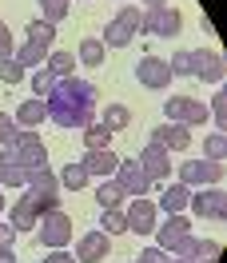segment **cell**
Here are the masks:
<instances>
[{
  "instance_id": "f6af8a7d",
  "label": "cell",
  "mask_w": 227,
  "mask_h": 263,
  "mask_svg": "<svg viewBox=\"0 0 227 263\" xmlns=\"http://www.w3.org/2000/svg\"><path fill=\"white\" fill-rule=\"evenodd\" d=\"M16 48H12V32H8V24H0V60H12Z\"/></svg>"
},
{
  "instance_id": "277c9868",
  "label": "cell",
  "mask_w": 227,
  "mask_h": 263,
  "mask_svg": "<svg viewBox=\"0 0 227 263\" xmlns=\"http://www.w3.org/2000/svg\"><path fill=\"white\" fill-rule=\"evenodd\" d=\"M179 28H183V16H179V8H172V4H156V8L144 12V32L147 36H179Z\"/></svg>"
},
{
  "instance_id": "2e32d148",
  "label": "cell",
  "mask_w": 227,
  "mask_h": 263,
  "mask_svg": "<svg viewBox=\"0 0 227 263\" xmlns=\"http://www.w3.org/2000/svg\"><path fill=\"white\" fill-rule=\"evenodd\" d=\"M84 167H88V176H100V180H112L116 167H120V156H116L112 148H100V152H88L80 160Z\"/></svg>"
},
{
  "instance_id": "ba28073f",
  "label": "cell",
  "mask_w": 227,
  "mask_h": 263,
  "mask_svg": "<svg viewBox=\"0 0 227 263\" xmlns=\"http://www.w3.org/2000/svg\"><path fill=\"white\" fill-rule=\"evenodd\" d=\"M187 208H192L199 219H227V196L219 187H203V192H195L187 199Z\"/></svg>"
},
{
  "instance_id": "f1b7e54d",
  "label": "cell",
  "mask_w": 227,
  "mask_h": 263,
  "mask_svg": "<svg viewBox=\"0 0 227 263\" xmlns=\"http://www.w3.org/2000/svg\"><path fill=\"white\" fill-rule=\"evenodd\" d=\"M96 199H100V208H120V203H124V192H120V183H116V180H100Z\"/></svg>"
},
{
  "instance_id": "f5cc1de1",
  "label": "cell",
  "mask_w": 227,
  "mask_h": 263,
  "mask_svg": "<svg viewBox=\"0 0 227 263\" xmlns=\"http://www.w3.org/2000/svg\"><path fill=\"white\" fill-rule=\"evenodd\" d=\"M131 263H140V259H131Z\"/></svg>"
},
{
  "instance_id": "9a60e30c",
  "label": "cell",
  "mask_w": 227,
  "mask_h": 263,
  "mask_svg": "<svg viewBox=\"0 0 227 263\" xmlns=\"http://www.w3.org/2000/svg\"><path fill=\"white\" fill-rule=\"evenodd\" d=\"M0 183L4 187H28V167L20 164L16 148H0Z\"/></svg>"
},
{
  "instance_id": "7c38bea8",
  "label": "cell",
  "mask_w": 227,
  "mask_h": 263,
  "mask_svg": "<svg viewBox=\"0 0 227 263\" xmlns=\"http://www.w3.org/2000/svg\"><path fill=\"white\" fill-rule=\"evenodd\" d=\"M152 144L156 148H167V152H183V148H192V128L187 124H160V128L152 132Z\"/></svg>"
},
{
  "instance_id": "f35d334b",
  "label": "cell",
  "mask_w": 227,
  "mask_h": 263,
  "mask_svg": "<svg viewBox=\"0 0 227 263\" xmlns=\"http://www.w3.org/2000/svg\"><path fill=\"white\" fill-rule=\"evenodd\" d=\"M16 132H20V124H16V116L0 112V148H8V144H12V140H16Z\"/></svg>"
},
{
  "instance_id": "74e56055",
  "label": "cell",
  "mask_w": 227,
  "mask_h": 263,
  "mask_svg": "<svg viewBox=\"0 0 227 263\" xmlns=\"http://www.w3.org/2000/svg\"><path fill=\"white\" fill-rule=\"evenodd\" d=\"M0 80L4 84H20L24 80V64H20L16 56H12V60H0Z\"/></svg>"
},
{
  "instance_id": "f546056e",
  "label": "cell",
  "mask_w": 227,
  "mask_h": 263,
  "mask_svg": "<svg viewBox=\"0 0 227 263\" xmlns=\"http://www.w3.org/2000/svg\"><path fill=\"white\" fill-rule=\"evenodd\" d=\"M108 140H112V132L104 128V124H96V120H92V124L84 128V144H88V152H100V148H108Z\"/></svg>"
},
{
  "instance_id": "d6986e66",
  "label": "cell",
  "mask_w": 227,
  "mask_h": 263,
  "mask_svg": "<svg viewBox=\"0 0 227 263\" xmlns=\"http://www.w3.org/2000/svg\"><path fill=\"white\" fill-rule=\"evenodd\" d=\"M28 192L56 196V192H60V176H56V172H48V167H32V172H28Z\"/></svg>"
},
{
  "instance_id": "b9f144b4",
  "label": "cell",
  "mask_w": 227,
  "mask_h": 263,
  "mask_svg": "<svg viewBox=\"0 0 227 263\" xmlns=\"http://www.w3.org/2000/svg\"><path fill=\"white\" fill-rule=\"evenodd\" d=\"M211 116H215V124L219 128H227V92H215L211 96V108H207Z\"/></svg>"
},
{
  "instance_id": "ee69618b",
  "label": "cell",
  "mask_w": 227,
  "mask_h": 263,
  "mask_svg": "<svg viewBox=\"0 0 227 263\" xmlns=\"http://www.w3.org/2000/svg\"><path fill=\"white\" fill-rule=\"evenodd\" d=\"M136 259H140V263H172V251H163V247H147V251H140Z\"/></svg>"
},
{
  "instance_id": "3957f363",
  "label": "cell",
  "mask_w": 227,
  "mask_h": 263,
  "mask_svg": "<svg viewBox=\"0 0 227 263\" xmlns=\"http://www.w3.org/2000/svg\"><path fill=\"white\" fill-rule=\"evenodd\" d=\"M223 180V160H192L179 167V183L187 187H215Z\"/></svg>"
},
{
  "instance_id": "484cf974",
  "label": "cell",
  "mask_w": 227,
  "mask_h": 263,
  "mask_svg": "<svg viewBox=\"0 0 227 263\" xmlns=\"http://www.w3.org/2000/svg\"><path fill=\"white\" fill-rule=\"evenodd\" d=\"M52 88H56V72H52V68H36V72H32V96L36 100H48Z\"/></svg>"
},
{
  "instance_id": "7dc6e473",
  "label": "cell",
  "mask_w": 227,
  "mask_h": 263,
  "mask_svg": "<svg viewBox=\"0 0 227 263\" xmlns=\"http://www.w3.org/2000/svg\"><path fill=\"white\" fill-rule=\"evenodd\" d=\"M40 263H76V255H68L64 247H56V251H52L48 259H40Z\"/></svg>"
},
{
  "instance_id": "83f0119b",
  "label": "cell",
  "mask_w": 227,
  "mask_h": 263,
  "mask_svg": "<svg viewBox=\"0 0 227 263\" xmlns=\"http://www.w3.org/2000/svg\"><path fill=\"white\" fill-rule=\"evenodd\" d=\"M44 68L56 72V80H68V76H72V68H76V56H68V52H48Z\"/></svg>"
},
{
  "instance_id": "8fae6325",
  "label": "cell",
  "mask_w": 227,
  "mask_h": 263,
  "mask_svg": "<svg viewBox=\"0 0 227 263\" xmlns=\"http://www.w3.org/2000/svg\"><path fill=\"white\" fill-rule=\"evenodd\" d=\"M136 80L144 84V88L163 92V88L172 84V68H167V60H160V56H144V60L136 64Z\"/></svg>"
},
{
  "instance_id": "d6a6232c",
  "label": "cell",
  "mask_w": 227,
  "mask_h": 263,
  "mask_svg": "<svg viewBox=\"0 0 227 263\" xmlns=\"http://www.w3.org/2000/svg\"><path fill=\"white\" fill-rule=\"evenodd\" d=\"M24 199L32 203V212L40 215V219H44L48 212H60V196H40V192H28Z\"/></svg>"
},
{
  "instance_id": "ab89813d",
  "label": "cell",
  "mask_w": 227,
  "mask_h": 263,
  "mask_svg": "<svg viewBox=\"0 0 227 263\" xmlns=\"http://www.w3.org/2000/svg\"><path fill=\"white\" fill-rule=\"evenodd\" d=\"M187 100H192V96H172V100H167V108H163V116H167L172 124H183V112H187Z\"/></svg>"
},
{
  "instance_id": "8d00e7d4",
  "label": "cell",
  "mask_w": 227,
  "mask_h": 263,
  "mask_svg": "<svg viewBox=\"0 0 227 263\" xmlns=\"http://www.w3.org/2000/svg\"><path fill=\"white\" fill-rule=\"evenodd\" d=\"M172 255H176V259H195V255H199V239L187 231V235H183V239L172 247Z\"/></svg>"
},
{
  "instance_id": "6da1fadb",
  "label": "cell",
  "mask_w": 227,
  "mask_h": 263,
  "mask_svg": "<svg viewBox=\"0 0 227 263\" xmlns=\"http://www.w3.org/2000/svg\"><path fill=\"white\" fill-rule=\"evenodd\" d=\"M48 120L60 128H88L96 120V88L80 76L56 80L48 96Z\"/></svg>"
},
{
  "instance_id": "836d02e7",
  "label": "cell",
  "mask_w": 227,
  "mask_h": 263,
  "mask_svg": "<svg viewBox=\"0 0 227 263\" xmlns=\"http://www.w3.org/2000/svg\"><path fill=\"white\" fill-rule=\"evenodd\" d=\"M68 8H72V0H40V12H44L48 24H60L68 16Z\"/></svg>"
},
{
  "instance_id": "7bdbcfd3",
  "label": "cell",
  "mask_w": 227,
  "mask_h": 263,
  "mask_svg": "<svg viewBox=\"0 0 227 263\" xmlns=\"http://www.w3.org/2000/svg\"><path fill=\"white\" fill-rule=\"evenodd\" d=\"M219 255H223V247L215 243V239H199V255H195L199 263H215Z\"/></svg>"
},
{
  "instance_id": "44dd1931",
  "label": "cell",
  "mask_w": 227,
  "mask_h": 263,
  "mask_svg": "<svg viewBox=\"0 0 227 263\" xmlns=\"http://www.w3.org/2000/svg\"><path fill=\"white\" fill-rule=\"evenodd\" d=\"M104 52H108V48H104V40H100V36H88V40L80 44V56H76V60H80L84 68H100V64H104Z\"/></svg>"
},
{
  "instance_id": "ffe728a7",
  "label": "cell",
  "mask_w": 227,
  "mask_h": 263,
  "mask_svg": "<svg viewBox=\"0 0 227 263\" xmlns=\"http://www.w3.org/2000/svg\"><path fill=\"white\" fill-rule=\"evenodd\" d=\"M8 219H12V228H16V231H36V223H40V215L32 212V203H28L24 196H20L16 203H12Z\"/></svg>"
},
{
  "instance_id": "ac0fdd59",
  "label": "cell",
  "mask_w": 227,
  "mask_h": 263,
  "mask_svg": "<svg viewBox=\"0 0 227 263\" xmlns=\"http://www.w3.org/2000/svg\"><path fill=\"white\" fill-rule=\"evenodd\" d=\"M187 199H192V187H187V183H167L160 203H163L167 215H176V212H187Z\"/></svg>"
},
{
  "instance_id": "e575fe53",
  "label": "cell",
  "mask_w": 227,
  "mask_h": 263,
  "mask_svg": "<svg viewBox=\"0 0 227 263\" xmlns=\"http://www.w3.org/2000/svg\"><path fill=\"white\" fill-rule=\"evenodd\" d=\"M100 40H104V48H124V44H128L131 40V32L128 28H124V24H108V28H104V36H100Z\"/></svg>"
},
{
  "instance_id": "c3c4849f",
  "label": "cell",
  "mask_w": 227,
  "mask_h": 263,
  "mask_svg": "<svg viewBox=\"0 0 227 263\" xmlns=\"http://www.w3.org/2000/svg\"><path fill=\"white\" fill-rule=\"evenodd\" d=\"M0 263H16V251L12 247H0Z\"/></svg>"
},
{
  "instance_id": "4fadbf2b",
  "label": "cell",
  "mask_w": 227,
  "mask_h": 263,
  "mask_svg": "<svg viewBox=\"0 0 227 263\" xmlns=\"http://www.w3.org/2000/svg\"><path fill=\"white\" fill-rule=\"evenodd\" d=\"M192 76H199L207 84H219L223 80V56L211 48H195L192 52Z\"/></svg>"
},
{
  "instance_id": "5bb4252c",
  "label": "cell",
  "mask_w": 227,
  "mask_h": 263,
  "mask_svg": "<svg viewBox=\"0 0 227 263\" xmlns=\"http://www.w3.org/2000/svg\"><path fill=\"white\" fill-rule=\"evenodd\" d=\"M187 231H192V219H187L183 212L167 215L163 223H156V247H163V251H172V247H176L179 239L187 235Z\"/></svg>"
},
{
  "instance_id": "9c48e42d",
  "label": "cell",
  "mask_w": 227,
  "mask_h": 263,
  "mask_svg": "<svg viewBox=\"0 0 227 263\" xmlns=\"http://www.w3.org/2000/svg\"><path fill=\"white\" fill-rule=\"evenodd\" d=\"M124 215H128V231H136V235H152L160 223V208L152 199H131V208H124Z\"/></svg>"
},
{
  "instance_id": "7a4b0ae2",
  "label": "cell",
  "mask_w": 227,
  "mask_h": 263,
  "mask_svg": "<svg viewBox=\"0 0 227 263\" xmlns=\"http://www.w3.org/2000/svg\"><path fill=\"white\" fill-rule=\"evenodd\" d=\"M36 239L44 247H68V239H72V219H68V212H48L40 223H36Z\"/></svg>"
},
{
  "instance_id": "7402d4cb",
  "label": "cell",
  "mask_w": 227,
  "mask_h": 263,
  "mask_svg": "<svg viewBox=\"0 0 227 263\" xmlns=\"http://www.w3.org/2000/svg\"><path fill=\"white\" fill-rule=\"evenodd\" d=\"M100 231L124 235V231H128V215H124V208H104V215H100Z\"/></svg>"
},
{
  "instance_id": "603a6c76",
  "label": "cell",
  "mask_w": 227,
  "mask_h": 263,
  "mask_svg": "<svg viewBox=\"0 0 227 263\" xmlns=\"http://www.w3.org/2000/svg\"><path fill=\"white\" fill-rule=\"evenodd\" d=\"M100 124H104L108 132H124V128L131 124V112L124 108V104H108V108H104V120H100Z\"/></svg>"
},
{
  "instance_id": "bcb514c9",
  "label": "cell",
  "mask_w": 227,
  "mask_h": 263,
  "mask_svg": "<svg viewBox=\"0 0 227 263\" xmlns=\"http://www.w3.org/2000/svg\"><path fill=\"white\" fill-rule=\"evenodd\" d=\"M16 239V228H12V219H0V247H12Z\"/></svg>"
},
{
  "instance_id": "4316f807",
  "label": "cell",
  "mask_w": 227,
  "mask_h": 263,
  "mask_svg": "<svg viewBox=\"0 0 227 263\" xmlns=\"http://www.w3.org/2000/svg\"><path fill=\"white\" fill-rule=\"evenodd\" d=\"M116 24H124L131 36L144 32V8H140V4H124V8H120V16H116Z\"/></svg>"
},
{
  "instance_id": "5b68a950",
  "label": "cell",
  "mask_w": 227,
  "mask_h": 263,
  "mask_svg": "<svg viewBox=\"0 0 227 263\" xmlns=\"http://www.w3.org/2000/svg\"><path fill=\"white\" fill-rule=\"evenodd\" d=\"M12 148H16L20 164L28 167V172H32V167H48V148H44V140H40L32 128H20L16 140H12Z\"/></svg>"
},
{
  "instance_id": "8992f818",
  "label": "cell",
  "mask_w": 227,
  "mask_h": 263,
  "mask_svg": "<svg viewBox=\"0 0 227 263\" xmlns=\"http://www.w3.org/2000/svg\"><path fill=\"white\" fill-rule=\"evenodd\" d=\"M136 164L144 167V176H147L152 183H167V180H172V152H167V148L147 144V148L136 156Z\"/></svg>"
},
{
  "instance_id": "816d5d0a",
  "label": "cell",
  "mask_w": 227,
  "mask_h": 263,
  "mask_svg": "<svg viewBox=\"0 0 227 263\" xmlns=\"http://www.w3.org/2000/svg\"><path fill=\"white\" fill-rule=\"evenodd\" d=\"M172 263H195V259H172Z\"/></svg>"
},
{
  "instance_id": "1f68e13d",
  "label": "cell",
  "mask_w": 227,
  "mask_h": 263,
  "mask_svg": "<svg viewBox=\"0 0 227 263\" xmlns=\"http://www.w3.org/2000/svg\"><path fill=\"white\" fill-rule=\"evenodd\" d=\"M203 160H227V136L223 132H211L203 140Z\"/></svg>"
},
{
  "instance_id": "681fc988",
  "label": "cell",
  "mask_w": 227,
  "mask_h": 263,
  "mask_svg": "<svg viewBox=\"0 0 227 263\" xmlns=\"http://www.w3.org/2000/svg\"><path fill=\"white\" fill-rule=\"evenodd\" d=\"M144 4H147V8H156V4H167V0H144Z\"/></svg>"
},
{
  "instance_id": "cb8c5ba5",
  "label": "cell",
  "mask_w": 227,
  "mask_h": 263,
  "mask_svg": "<svg viewBox=\"0 0 227 263\" xmlns=\"http://www.w3.org/2000/svg\"><path fill=\"white\" fill-rule=\"evenodd\" d=\"M88 180H92V176H88L84 164H64V172H60V187H68V192H80Z\"/></svg>"
},
{
  "instance_id": "e0dca14e",
  "label": "cell",
  "mask_w": 227,
  "mask_h": 263,
  "mask_svg": "<svg viewBox=\"0 0 227 263\" xmlns=\"http://www.w3.org/2000/svg\"><path fill=\"white\" fill-rule=\"evenodd\" d=\"M44 120H48V100H24V104H20L16 108V124L20 128H40V124H44Z\"/></svg>"
},
{
  "instance_id": "60d3db41",
  "label": "cell",
  "mask_w": 227,
  "mask_h": 263,
  "mask_svg": "<svg viewBox=\"0 0 227 263\" xmlns=\"http://www.w3.org/2000/svg\"><path fill=\"white\" fill-rule=\"evenodd\" d=\"M167 68H172V76H192V52H187V48L176 52V56L167 60Z\"/></svg>"
},
{
  "instance_id": "d590c367",
  "label": "cell",
  "mask_w": 227,
  "mask_h": 263,
  "mask_svg": "<svg viewBox=\"0 0 227 263\" xmlns=\"http://www.w3.org/2000/svg\"><path fill=\"white\" fill-rule=\"evenodd\" d=\"M207 116L211 112H207V104H203V100H187V112H183V124H187V128H199Z\"/></svg>"
},
{
  "instance_id": "f907efd6",
  "label": "cell",
  "mask_w": 227,
  "mask_h": 263,
  "mask_svg": "<svg viewBox=\"0 0 227 263\" xmlns=\"http://www.w3.org/2000/svg\"><path fill=\"white\" fill-rule=\"evenodd\" d=\"M0 219H4V196H0Z\"/></svg>"
},
{
  "instance_id": "d4e9b609",
  "label": "cell",
  "mask_w": 227,
  "mask_h": 263,
  "mask_svg": "<svg viewBox=\"0 0 227 263\" xmlns=\"http://www.w3.org/2000/svg\"><path fill=\"white\" fill-rule=\"evenodd\" d=\"M48 52H52V48H44V44H32V40H28V44H24V48L16 52V60H20L24 68H44Z\"/></svg>"
},
{
  "instance_id": "52a82bcc",
  "label": "cell",
  "mask_w": 227,
  "mask_h": 263,
  "mask_svg": "<svg viewBox=\"0 0 227 263\" xmlns=\"http://www.w3.org/2000/svg\"><path fill=\"white\" fill-rule=\"evenodd\" d=\"M112 180L120 183V192H124V196H140V199H144L147 192H152V180L144 176V167L136 164V160H120V167H116Z\"/></svg>"
},
{
  "instance_id": "4dcf8cb0",
  "label": "cell",
  "mask_w": 227,
  "mask_h": 263,
  "mask_svg": "<svg viewBox=\"0 0 227 263\" xmlns=\"http://www.w3.org/2000/svg\"><path fill=\"white\" fill-rule=\"evenodd\" d=\"M52 36H56V24H48L44 16L28 24V40H32V44H44V48H52Z\"/></svg>"
},
{
  "instance_id": "30bf717a",
  "label": "cell",
  "mask_w": 227,
  "mask_h": 263,
  "mask_svg": "<svg viewBox=\"0 0 227 263\" xmlns=\"http://www.w3.org/2000/svg\"><path fill=\"white\" fill-rule=\"evenodd\" d=\"M108 251H112V235L96 228V231H88V235H80L76 263H100V259H108Z\"/></svg>"
}]
</instances>
